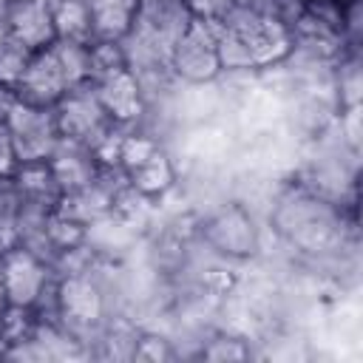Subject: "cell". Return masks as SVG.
<instances>
[{"mask_svg":"<svg viewBox=\"0 0 363 363\" xmlns=\"http://www.w3.org/2000/svg\"><path fill=\"white\" fill-rule=\"evenodd\" d=\"M179 349L173 346L170 337L159 335V332H145L139 329L136 337V349H133V360H147V363H162V360H176Z\"/></svg>","mask_w":363,"mask_h":363,"instance_id":"e0dca14e","label":"cell"},{"mask_svg":"<svg viewBox=\"0 0 363 363\" xmlns=\"http://www.w3.org/2000/svg\"><path fill=\"white\" fill-rule=\"evenodd\" d=\"M48 167H51L62 193H74V190L91 184L102 170L94 150L88 145H79L71 139H60V145L48 156Z\"/></svg>","mask_w":363,"mask_h":363,"instance_id":"9c48e42d","label":"cell"},{"mask_svg":"<svg viewBox=\"0 0 363 363\" xmlns=\"http://www.w3.org/2000/svg\"><path fill=\"white\" fill-rule=\"evenodd\" d=\"M11 179L17 184L20 201L57 210V204L62 199V190H60V184H57L48 162H23V164H17V170L11 173Z\"/></svg>","mask_w":363,"mask_h":363,"instance_id":"7c38bea8","label":"cell"},{"mask_svg":"<svg viewBox=\"0 0 363 363\" xmlns=\"http://www.w3.org/2000/svg\"><path fill=\"white\" fill-rule=\"evenodd\" d=\"M17 150L11 142V130L6 125V119H0V176H11L17 170Z\"/></svg>","mask_w":363,"mask_h":363,"instance_id":"ffe728a7","label":"cell"},{"mask_svg":"<svg viewBox=\"0 0 363 363\" xmlns=\"http://www.w3.org/2000/svg\"><path fill=\"white\" fill-rule=\"evenodd\" d=\"M218 34H221V23L190 17L184 31L173 40L167 51V68L176 82L210 85L221 79V65H218V51H216Z\"/></svg>","mask_w":363,"mask_h":363,"instance_id":"6da1fadb","label":"cell"},{"mask_svg":"<svg viewBox=\"0 0 363 363\" xmlns=\"http://www.w3.org/2000/svg\"><path fill=\"white\" fill-rule=\"evenodd\" d=\"M20 210V193L11 176H0V238L11 247L14 244V221Z\"/></svg>","mask_w":363,"mask_h":363,"instance_id":"ac0fdd59","label":"cell"},{"mask_svg":"<svg viewBox=\"0 0 363 363\" xmlns=\"http://www.w3.org/2000/svg\"><path fill=\"white\" fill-rule=\"evenodd\" d=\"M31 54L34 51H28L23 43H17L9 31L0 34V82L14 88L20 82V77H23Z\"/></svg>","mask_w":363,"mask_h":363,"instance_id":"2e32d148","label":"cell"},{"mask_svg":"<svg viewBox=\"0 0 363 363\" xmlns=\"http://www.w3.org/2000/svg\"><path fill=\"white\" fill-rule=\"evenodd\" d=\"M88 48H91V79H99V77H108L113 71L128 68L125 43H116V40H94Z\"/></svg>","mask_w":363,"mask_h":363,"instance_id":"9a60e30c","label":"cell"},{"mask_svg":"<svg viewBox=\"0 0 363 363\" xmlns=\"http://www.w3.org/2000/svg\"><path fill=\"white\" fill-rule=\"evenodd\" d=\"M51 11H54L57 40H77V43L94 40L88 0H51Z\"/></svg>","mask_w":363,"mask_h":363,"instance_id":"4fadbf2b","label":"cell"},{"mask_svg":"<svg viewBox=\"0 0 363 363\" xmlns=\"http://www.w3.org/2000/svg\"><path fill=\"white\" fill-rule=\"evenodd\" d=\"M3 119L11 130V142H14L20 164L23 162H48V156L54 153V147L62 139L60 128H57L54 108H37V105H26L17 99Z\"/></svg>","mask_w":363,"mask_h":363,"instance_id":"277c9868","label":"cell"},{"mask_svg":"<svg viewBox=\"0 0 363 363\" xmlns=\"http://www.w3.org/2000/svg\"><path fill=\"white\" fill-rule=\"evenodd\" d=\"M11 306V301H9V292H6V284H3V272H0V318H3V312Z\"/></svg>","mask_w":363,"mask_h":363,"instance_id":"44dd1931","label":"cell"},{"mask_svg":"<svg viewBox=\"0 0 363 363\" xmlns=\"http://www.w3.org/2000/svg\"><path fill=\"white\" fill-rule=\"evenodd\" d=\"M128 176V184L147 201H156V199H164L173 187H176V179H179V170H176V162L173 156L159 145L142 164L125 170Z\"/></svg>","mask_w":363,"mask_h":363,"instance_id":"30bf717a","label":"cell"},{"mask_svg":"<svg viewBox=\"0 0 363 363\" xmlns=\"http://www.w3.org/2000/svg\"><path fill=\"white\" fill-rule=\"evenodd\" d=\"M91 82L96 88L102 108L108 111V116L116 125H122V128H139L142 125V119L147 116V102H145V94H142L130 68L113 71V74L91 79Z\"/></svg>","mask_w":363,"mask_h":363,"instance_id":"52a82bcc","label":"cell"},{"mask_svg":"<svg viewBox=\"0 0 363 363\" xmlns=\"http://www.w3.org/2000/svg\"><path fill=\"white\" fill-rule=\"evenodd\" d=\"M199 238L204 247L227 261L252 258L261 250V235L252 221V213L241 201H227L216 207L199 227Z\"/></svg>","mask_w":363,"mask_h":363,"instance_id":"7a4b0ae2","label":"cell"},{"mask_svg":"<svg viewBox=\"0 0 363 363\" xmlns=\"http://www.w3.org/2000/svg\"><path fill=\"white\" fill-rule=\"evenodd\" d=\"M54 116H57V128L62 139L88 145L91 150L116 128V122L108 116V111L102 108L94 82H82L74 85L57 105H54Z\"/></svg>","mask_w":363,"mask_h":363,"instance_id":"3957f363","label":"cell"},{"mask_svg":"<svg viewBox=\"0 0 363 363\" xmlns=\"http://www.w3.org/2000/svg\"><path fill=\"white\" fill-rule=\"evenodd\" d=\"M6 3H9V0H0V9H6Z\"/></svg>","mask_w":363,"mask_h":363,"instance_id":"cb8c5ba5","label":"cell"},{"mask_svg":"<svg viewBox=\"0 0 363 363\" xmlns=\"http://www.w3.org/2000/svg\"><path fill=\"white\" fill-rule=\"evenodd\" d=\"M17 91V99L26 102V105H37V108H54L68 91H71V82L54 54V48H43V51H34L20 82L14 85Z\"/></svg>","mask_w":363,"mask_h":363,"instance_id":"8992f818","label":"cell"},{"mask_svg":"<svg viewBox=\"0 0 363 363\" xmlns=\"http://www.w3.org/2000/svg\"><path fill=\"white\" fill-rule=\"evenodd\" d=\"M199 357L201 360H216V363H224V360H250L252 357V346L235 329H218V332H210L199 343Z\"/></svg>","mask_w":363,"mask_h":363,"instance_id":"5bb4252c","label":"cell"},{"mask_svg":"<svg viewBox=\"0 0 363 363\" xmlns=\"http://www.w3.org/2000/svg\"><path fill=\"white\" fill-rule=\"evenodd\" d=\"M187 14L196 17V20H210V23H221L238 0H182Z\"/></svg>","mask_w":363,"mask_h":363,"instance_id":"d6986e66","label":"cell"},{"mask_svg":"<svg viewBox=\"0 0 363 363\" xmlns=\"http://www.w3.org/2000/svg\"><path fill=\"white\" fill-rule=\"evenodd\" d=\"M139 3L142 0H88L94 40H116V43H122L136 28Z\"/></svg>","mask_w":363,"mask_h":363,"instance_id":"8fae6325","label":"cell"},{"mask_svg":"<svg viewBox=\"0 0 363 363\" xmlns=\"http://www.w3.org/2000/svg\"><path fill=\"white\" fill-rule=\"evenodd\" d=\"M6 31L28 51H43L57 40L51 0H9Z\"/></svg>","mask_w":363,"mask_h":363,"instance_id":"ba28073f","label":"cell"},{"mask_svg":"<svg viewBox=\"0 0 363 363\" xmlns=\"http://www.w3.org/2000/svg\"><path fill=\"white\" fill-rule=\"evenodd\" d=\"M6 250H9V244H6L3 238H0V258H3V252H6Z\"/></svg>","mask_w":363,"mask_h":363,"instance_id":"603a6c76","label":"cell"},{"mask_svg":"<svg viewBox=\"0 0 363 363\" xmlns=\"http://www.w3.org/2000/svg\"><path fill=\"white\" fill-rule=\"evenodd\" d=\"M6 346H9V343H6V337H3V332H0V360H3V354H6Z\"/></svg>","mask_w":363,"mask_h":363,"instance_id":"7402d4cb","label":"cell"},{"mask_svg":"<svg viewBox=\"0 0 363 363\" xmlns=\"http://www.w3.org/2000/svg\"><path fill=\"white\" fill-rule=\"evenodd\" d=\"M0 272H3L9 301L14 306H31L40 298V292L48 286V281L57 275L48 261H43L40 255H34L31 250H26L20 244H11L3 252Z\"/></svg>","mask_w":363,"mask_h":363,"instance_id":"5b68a950","label":"cell"}]
</instances>
